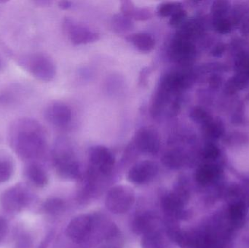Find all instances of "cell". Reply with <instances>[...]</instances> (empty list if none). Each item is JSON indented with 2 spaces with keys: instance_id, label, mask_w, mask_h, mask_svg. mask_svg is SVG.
Masks as SVG:
<instances>
[{
  "instance_id": "cell-17",
  "label": "cell",
  "mask_w": 249,
  "mask_h": 248,
  "mask_svg": "<svg viewBox=\"0 0 249 248\" xmlns=\"http://www.w3.org/2000/svg\"><path fill=\"white\" fill-rule=\"evenodd\" d=\"M220 170L213 165H204L197 169L196 173V179L197 183L203 186H207L218 179Z\"/></svg>"
},
{
  "instance_id": "cell-37",
  "label": "cell",
  "mask_w": 249,
  "mask_h": 248,
  "mask_svg": "<svg viewBox=\"0 0 249 248\" xmlns=\"http://www.w3.org/2000/svg\"><path fill=\"white\" fill-rule=\"evenodd\" d=\"M51 236L49 235L42 241V243L39 244V247L38 248H48V246H49L50 242H51Z\"/></svg>"
},
{
  "instance_id": "cell-2",
  "label": "cell",
  "mask_w": 249,
  "mask_h": 248,
  "mask_svg": "<svg viewBox=\"0 0 249 248\" xmlns=\"http://www.w3.org/2000/svg\"><path fill=\"white\" fill-rule=\"evenodd\" d=\"M53 161L57 173L62 179L74 180L80 177V165L67 138H59L55 141L53 149Z\"/></svg>"
},
{
  "instance_id": "cell-32",
  "label": "cell",
  "mask_w": 249,
  "mask_h": 248,
  "mask_svg": "<svg viewBox=\"0 0 249 248\" xmlns=\"http://www.w3.org/2000/svg\"><path fill=\"white\" fill-rule=\"evenodd\" d=\"M226 6V3L224 2V1H217L213 4L212 11L216 15H221L225 11Z\"/></svg>"
},
{
  "instance_id": "cell-8",
  "label": "cell",
  "mask_w": 249,
  "mask_h": 248,
  "mask_svg": "<svg viewBox=\"0 0 249 248\" xmlns=\"http://www.w3.org/2000/svg\"><path fill=\"white\" fill-rule=\"evenodd\" d=\"M131 144L137 151L154 155L160 149V137L155 128L143 126L136 131Z\"/></svg>"
},
{
  "instance_id": "cell-6",
  "label": "cell",
  "mask_w": 249,
  "mask_h": 248,
  "mask_svg": "<svg viewBox=\"0 0 249 248\" xmlns=\"http://www.w3.org/2000/svg\"><path fill=\"white\" fill-rule=\"evenodd\" d=\"M62 26L64 33L74 45L93 43L100 39V34L97 32L71 17H65Z\"/></svg>"
},
{
  "instance_id": "cell-4",
  "label": "cell",
  "mask_w": 249,
  "mask_h": 248,
  "mask_svg": "<svg viewBox=\"0 0 249 248\" xmlns=\"http://www.w3.org/2000/svg\"><path fill=\"white\" fill-rule=\"evenodd\" d=\"M34 202V195L24 185L18 184L4 191L0 197L1 208L10 214L20 213Z\"/></svg>"
},
{
  "instance_id": "cell-36",
  "label": "cell",
  "mask_w": 249,
  "mask_h": 248,
  "mask_svg": "<svg viewBox=\"0 0 249 248\" xmlns=\"http://www.w3.org/2000/svg\"><path fill=\"white\" fill-rule=\"evenodd\" d=\"M209 83L212 87H218V85L220 84V79L216 76H213V77H211Z\"/></svg>"
},
{
  "instance_id": "cell-34",
  "label": "cell",
  "mask_w": 249,
  "mask_h": 248,
  "mask_svg": "<svg viewBox=\"0 0 249 248\" xmlns=\"http://www.w3.org/2000/svg\"><path fill=\"white\" fill-rule=\"evenodd\" d=\"M34 4L37 6V7H48L52 4V1H48V0H36L33 1Z\"/></svg>"
},
{
  "instance_id": "cell-15",
  "label": "cell",
  "mask_w": 249,
  "mask_h": 248,
  "mask_svg": "<svg viewBox=\"0 0 249 248\" xmlns=\"http://www.w3.org/2000/svg\"><path fill=\"white\" fill-rule=\"evenodd\" d=\"M127 39L138 50L143 53H149L155 48V39L152 35L146 32L133 33Z\"/></svg>"
},
{
  "instance_id": "cell-16",
  "label": "cell",
  "mask_w": 249,
  "mask_h": 248,
  "mask_svg": "<svg viewBox=\"0 0 249 248\" xmlns=\"http://www.w3.org/2000/svg\"><path fill=\"white\" fill-rule=\"evenodd\" d=\"M186 157L181 149L173 147L162 156V164L171 170H178L184 165Z\"/></svg>"
},
{
  "instance_id": "cell-26",
  "label": "cell",
  "mask_w": 249,
  "mask_h": 248,
  "mask_svg": "<svg viewBox=\"0 0 249 248\" xmlns=\"http://www.w3.org/2000/svg\"><path fill=\"white\" fill-rule=\"evenodd\" d=\"M190 117L193 121L199 123H206L209 122L208 114L201 108H194L190 112Z\"/></svg>"
},
{
  "instance_id": "cell-22",
  "label": "cell",
  "mask_w": 249,
  "mask_h": 248,
  "mask_svg": "<svg viewBox=\"0 0 249 248\" xmlns=\"http://www.w3.org/2000/svg\"><path fill=\"white\" fill-rule=\"evenodd\" d=\"M182 5L181 3L174 2V1H166L161 3L158 6L157 13L158 16L162 17H171L178 9L181 8Z\"/></svg>"
},
{
  "instance_id": "cell-5",
  "label": "cell",
  "mask_w": 249,
  "mask_h": 248,
  "mask_svg": "<svg viewBox=\"0 0 249 248\" xmlns=\"http://www.w3.org/2000/svg\"><path fill=\"white\" fill-rule=\"evenodd\" d=\"M135 202V193L131 188L124 185L115 186L107 192L105 205L110 212L115 214L127 213Z\"/></svg>"
},
{
  "instance_id": "cell-38",
  "label": "cell",
  "mask_w": 249,
  "mask_h": 248,
  "mask_svg": "<svg viewBox=\"0 0 249 248\" xmlns=\"http://www.w3.org/2000/svg\"><path fill=\"white\" fill-rule=\"evenodd\" d=\"M224 50L223 47L222 46H217L214 49V51H213V53L215 55H218V53H222V51Z\"/></svg>"
},
{
  "instance_id": "cell-27",
  "label": "cell",
  "mask_w": 249,
  "mask_h": 248,
  "mask_svg": "<svg viewBox=\"0 0 249 248\" xmlns=\"http://www.w3.org/2000/svg\"><path fill=\"white\" fill-rule=\"evenodd\" d=\"M33 240L32 237L26 233H22L16 239L15 248H32Z\"/></svg>"
},
{
  "instance_id": "cell-1",
  "label": "cell",
  "mask_w": 249,
  "mask_h": 248,
  "mask_svg": "<svg viewBox=\"0 0 249 248\" xmlns=\"http://www.w3.org/2000/svg\"><path fill=\"white\" fill-rule=\"evenodd\" d=\"M7 138L13 152L29 163L43 157L47 150L46 131L40 122L32 118H19L12 122Z\"/></svg>"
},
{
  "instance_id": "cell-3",
  "label": "cell",
  "mask_w": 249,
  "mask_h": 248,
  "mask_svg": "<svg viewBox=\"0 0 249 248\" xmlns=\"http://www.w3.org/2000/svg\"><path fill=\"white\" fill-rule=\"evenodd\" d=\"M16 61L23 69L40 81H52L56 76L55 62L44 52L23 54L18 56Z\"/></svg>"
},
{
  "instance_id": "cell-29",
  "label": "cell",
  "mask_w": 249,
  "mask_h": 248,
  "mask_svg": "<svg viewBox=\"0 0 249 248\" xmlns=\"http://www.w3.org/2000/svg\"><path fill=\"white\" fill-rule=\"evenodd\" d=\"M219 154V151L216 146L213 144H209L206 146L203 150V157L206 160H213L217 158Z\"/></svg>"
},
{
  "instance_id": "cell-25",
  "label": "cell",
  "mask_w": 249,
  "mask_h": 248,
  "mask_svg": "<svg viewBox=\"0 0 249 248\" xmlns=\"http://www.w3.org/2000/svg\"><path fill=\"white\" fill-rule=\"evenodd\" d=\"M186 17H187V13H186L184 8L181 7V8L178 9L177 11H176L175 13L170 17L169 24L171 25L172 27H178V26H181L183 23H184V20H185Z\"/></svg>"
},
{
  "instance_id": "cell-31",
  "label": "cell",
  "mask_w": 249,
  "mask_h": 248,
  "mask_svg": "<svg viewBox=\"0 0 249 248\" xmlns=\"http://www.w3.org/2000/svg\"><path fill=\"white\" fill-rule=\"evenodd\" d=\"M216 28L220 33H228L231 30V24L225 20H220L216 23Z\"/></svg>"
},
{
  "instance_id": "cell-10",
  "label": "cell",
  "mask_w": 249,
  "mask_h": 248,
  "mask_svg": "<svg viewBox=\"0 0 249 248\" xmlns=\"http://www.w3.org/2000/svg\"><path fill=\"white\" fill-rule=\"evenodd\" d=\"M72 110L63 102H53L44 111L45 120L53 126L58 128L68 127L72 121Z\"/></svg>"
},
{
  "instance_id": "cell-11",
  "label": "cell",
  "mask_w": 249,
  "mask_h": 248,
  "mask_svg": "<svg viewBox=\"0 0 249 248\" xmlns=\"http://www.w3.org/2000/svg\"><path fill=\"white\" fill-rule=\"evenodd\" d=\"M94 222V217L90 214H80L69 223L66 234L70 240L80 243L90 235Z\"/></svg>"
},
{
  "instance_id": "cell-12",
  "label": "cell",
  "mask_w": 249,
  "mask_h": 248,
  "mask_svg": "<svg viewBox=\"0 0 249 248\" xmlns=\"http://www.w3.org/2000/svg\"><path fill=\"white\" fill-rule=\"evenodd\" d=\"M159 167L155 162L143 160L133 166L127 173V180L133 184L142 185L152 181L158 174Z\"/></svg>"
},
{
  "instance_id": "cell-24",
  "label": "cell",
  "mask_w": 249,
  "mask_h": 248,
  "mask_svg": "<svg viewBox=\"0 0 249 248\" xmlns=\"http://www.w3.org/2000/svg\"><path fill=\"white\" fill-rule=\"evenodd\" d=\"M153 17V13L149 8L146 7H139L135 6L134 10L132 13L130 19L131 20H139V21H144L148 20Z\"/></svg>"
},
{
  "instance_id": "cell-9",
  "label": "cell",
  "mask_w": 249,
  "mask_h": 248,
  "mask_svg": "<svg viewBox=\"0 0 249 248\" xmlns=\"http://www.w3.org/2000/svg\"><path fill=\"white\" fill-rule=\"evenodd\" d=\"M196 54V47L191 41L174 36L168 48V56L173 63L187 64L192 61Z\"/></svg>"
},
{
  "instance_id": "cell-18",
  "label": "cell",
  "mask_w": 249,
  "mask_h": 248,
  "mask_svg": "<svg viewBox=\"0 0 249 248\" xmlns=\"http://www.w3.org/2000/svg\"><path fill=\"white\" fill-rule=\"evenodd\" d=\"M142 248H171L160 231H155L143 235L141 243Z\"/></svg>"
},
{
  "instance_id": "cell-7",
  "label": "cell",
  "mask_w": 249,
  "mask_h": 248,
  "mask_svg": "<svg viewBox=\"0 0 249 248\" xmlns=\"http://www.w3.org/2000/svg\"><path fill=\"white\" fill-rule=\"evenodd\" d=\"M90 170L96 174L107 176L112 173L115 165V156L103 145H95L89 151Z\"/></svg>"
},
{
  "instance_id": "cell-23",
  "label": "cell",
  "mask_w": 249,
  "mask_h": 248,
  "mask_svg": "<svg viewBox=\"0 0 249 248\" xmlns=\"http://www.w3.org/2000/svg\"><path fill=\"white\" fill-rule=\"evenodd\" d=\"M247 208L243 202L232 204L229 208V216L233 221H241L247 215Z\"/></svg>"
},
{
  "instance_id": "cell-20",
  "label": "cell",
  "mask_w": 249,
  "mask_h": 248,
  "mask_svg": "<svg viewBox=\"0 0 249 248\" xmlns=\"http://www.w3.org/2000/svg\"><path fill=\"white\" fill-rule=\"evenodd\" d=\"M112 26L118 33L130 32L134 27L133 20L122 14H117L112 17Z\"/></svg>"
},
{
  "instance_id": "cell-19",
  "label": "cell",
  "mask_w": 249,
  "mask_h": 248,
  "mask_svg": "<svg viewBox=\"0 0 249 248\" xmlns=\"http://www.w3.org/2000/svg\"><path fill=\"white\" fill-rule=\"evenodd\" d=\"M42 209L49 215H58L65 209V202L58 198H51L42 203Z\"/></svg>"
},
{
  "instance_id": "cell-39",
  "label": "cell",
  "mask_w": 249,
  "mask_h": 248,
  "mask_svg": "<svg viewBox=\"0 0 249 248\" xmlns=\"http://www.w3.org/2000/svg\"><path fill=\"white\" fill-rule=\"evenodd\" d=\"M1 65H2V63H1V59H0V68H1Z\"/></svg>"
},
{
  "instance_id": "cell-28",
  "label": "cell",
  "mask_w": 249,
  "mask_h": 248,
  "mask_svg": "<svg viewBox=\"0 0 249 248\" xmlns=\"http://www.w3.org/2000/svg\"><path fill=\"white\" fill-rule=\"evenodd\" d=\"M205 128L206 130V132L208 135L213 138H217L220 136L222 133V128L220 125L216 123H212V122H206Z\"/></svg>"
},
{
  "instance_id": "cell-40",
  "label": "cell",
  "mask_w": 249,
  "mask_h": 248,
  "mask_svg": "<svg viewBox=\"0 0 249 248\" xmlns=\"http://www.w3.org/2000/svg\"><path fill=\"white\" fill-rule=\"evenodd\" d=\"M117 248V247H112V248Z\"/></svg>"
},
{
  "instance_id": "cell-33",
  "label": "cell",
  "mask_w": 249,
  "mask_h": 248,
  "mask_svg": "<svg viewBox=\"0 0 249 248\" xmlns=\"http://www.w3.org/2000/svg\"><path fill=\"white\" fill-rule=\"evenodd\" d=\"M149 70L148 69V68L143 69V71H142V74H141L140 77H139V83L142 84V85H144L145 83H147L146 76H149Z\"/></svg>"
},
{
  "instance_id": "cell-30",
  "label": "cell",
  "mask_w": 249,
  "mask_h": 248,
  "mask_svg": "<svg viewBox=\"0 0 249 248\" xmlns=\"http://www.w3.org/2000/svg\"><path fill=\"white\" fill-rule=\"evenodd\" d=\"M9 234L8 221L4 217L0 216V245L4 243Z\"/></svg>"
},
{
  "instance_id": "cell-13",
  "label": "cell",
  "mask_w": 249,
  "mask_h": 248,
  "mask_svg": "<svg viewBox=\"0 0 249 248\" xmlns=\"http://www.w3.org/2000/svg\"><path fill=\"white\" fill-rule=\"evenodd\" d=\"M158 220L152 213H143L135 218L132 223V231L137 235H146L158 231Z\"/></svg>"
},
{
  "instance_id": "cell-35",
  "label": "cell",
  "mask_w": 249,
  "mask_h": 248,
  "mask_svg": "<svg viewBox=\"0 0 249 248\" xmlns=\"http://www.w3.org/2000/svg\"><path fill=\"white\" fill-rule=\"evenodd\" d=\"M72 6V2L70 1H61L58 2V7L62 10H68Z\"/></svg>"
},
{
  "instance_id": "cell-21",
  "label": "cell",
  "mask_w": 249,
  "mask_h": 248,
  "mask_svg": "<svg viewBox=\"0 0 249 248\" xmlns=\"http://www.w3.org/2000/svg\"><path fill=\"white\" fill-rule=\"evenodd\" d=\"M14 173V165L10 159L0 157V184L8 182Z\"/></svg>"
},
{
  "instance_id": "cell-14",
  "label": "cell",
  "mask_w": 249,
  "mask_h": 248,
  "mask_svg": "<svg viewBox=\"0 0 249 248\" xmlns=\"http://www.w3.org/2000/svg\"><path fill=\"white\" fill-rule=\"evenodd\" d=\"M25 176L37 188H44L48 183V176L45 169L36 162L28 163L25 168Z\"/></svg>"
}]
</instances>
